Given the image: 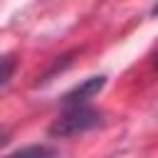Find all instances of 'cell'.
<instances>
[{"instance_id":"1","label":"cell","mask_w":158,"mask_h":158,"mask_svg":"<svg viewBox=\"0 0 158 158\" xmlns=\"http://www.w3.org/2000/svg\"><path fill=\"white\" fill-rule=\"evenodd\" d=\"M101 123V114L91 106H69L62 116L54 118V123L49 126V133L57 138H67V136H77V133H86L91 128H96Z\"/></svg>"},{"instance_id":"2","label":"cell","mask_w":158,"mask_h":158,"mask_svg":"<svg viewBox=\"0 0 158 158\" xmlns=\"http://www.w3.org/2000/svg\"><path fill=\"white\" fill-rule=\"evenodd\" d=\"M104 84H106L104 77H89V79H84L79 86H74L69 94H64L62 104H64L67 109H69V106H84V101H89L91 96H96V94L104 89Z\"/></svg>"},{"instance_id":"3","label":"cell","mask_w":158,"mask_h":158,"mask_svg":"<svg viewBox=\"0 0 158 158\" xmlns=\"http://www.w3.org/2000/svg\"><path fill=\"white\" fill-rule=\"evenodd\" d=\"M5 158H57V151L52 146H25L15 153H7Z\"/></svg>"},{"instance_id":"4","label":"cell","mask_w":158,"mask_h":158,"mask_svg":"<svg viewBox=\"0 0 158 158\" xmlns=\"http://www.w3.org/2000/svg\"><path fill=\"white\" fill-rule=\"evenodd\" d=\"M10 77H12V57H5L2 59V86H7V81H10Z\"/></svg>"}]
</instances>
